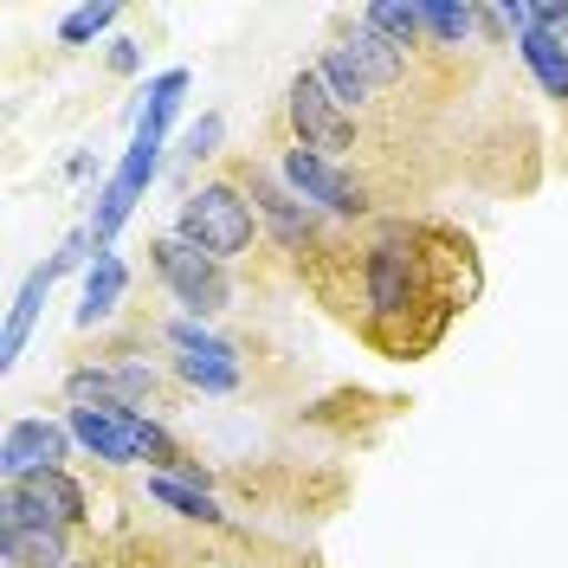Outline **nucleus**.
<instances>
[{"label":"nucleus","instance_id":"3","mask_svg":"<svg viewBox=\"0 0 568 568\" xmlns=\"http://www.w3.org/2000/svg\"><path fill=\"white\" fill-rule=\"evenodd\" d=\"M181 240L187 246H201L207 258H246L252 240H258V213L240 201V187L233 181H207L201 194H187L181 201Z\"/></svg>","mask_w":568,"mask_h":568},{"label":"nucleus","instance_id":"13","mask_svg":"<svg viewBox=\"0 0 568 568\" xmlns=\"http://www.w3.org/2000/svg\"><path fill=\"white\" fill-rule=\"evenodd\" d=\"M149 497H155V504H169V510H181V517H194V524H226V510H220L201 485L169 478V471H155V478H149Z\"/></svg>","mask_w":568,"mask_h":568},{"label":"nucleus","instance_id":"8","mask_svg":"<svg viewBox=\"0 0 568 568\" xmlns=\"http://www.w3.org/2000/svg\"><path fill=\"white\" fill-rule=\"evenodd\" d=\"M169 343H175V368H181V382H194L201 394H233L240 388V355L226 349V343H213L207 329L194 317H181L169 323Z\"/></svg>","mask_w":568,"mask_h":568},{"label":"nucleus","instance_id":"15","mask_svg":"<svg viewBox=\"0 0 568 568\" xmlns=\"http://www.w3.org/2000/svg\"><path fill=\"white\" fill-rule=\"evenodd\" d=\"M110 27H116V7H78V13H65L59 39H65V45H91V39H104Z\"/></svg>","mask_w":568,"mask_h":568},{"label":"nucleus","instance_id":"9","mask_svg":"<svg viewBox=\"0 0 568 568\" xmlns=\"http://www.w3.org/2000/svg\"><path fill=\"white\" fill-rule=\"evenodd\" d=\"M65 453H71V426L13 420L7 439H0V471H7V485H27V478H39V471H59Z\"/></svg>","mask_w":568,"mask_h":568},{"label":"nucleus","instance_id":"14","mask_svg":"<svg viewBox=\"0 0 568 568\" xmlns=\"http://www.w3.org/2000/svg\"><path fill=\"white\" fill-rule=\"evenodd\" d=\"M116 297H123V258L98 252V265H91V278H84V311H78V323L91 329L98 317H110V311H116Z\"/></svg>","mask_w":568,"mask_h":568},{"label":"nucleus","instance_id":"7","mask_svg":"<svg viewBox=\"0 0 568 568\" xmlns=\"http://www.w3.org/2000/svg\"><path fill=\"white\" fill-rule=\"evenodd\" d=\"M233 175L252 187V201H258V213L272 220V233H278V246L304 265L311 258V246H317L323 233H317V220H311V207L291 194V181H278V175H265V169H252V162H233Z\"/></svg>","mask_w":568,"mask_h":568},{"label":"nucleus","instance_id":"16","mask_svg":"<svg viewBox=\"0 0 568 568\" xmlns=\"http://www.w3.org/2000/svg\"><path fill=\"white\" fill-rule=\"evenodd\" d=\"M213 142H220V116H207V123H201V130L187 136V155L201 162V155H213Z\"/></svg>","mask_w":568,"mask_h":568},{"label":"nucleus","instance_id":"1","mask_svg":"<svg viewBox=\"0 0 568 568\" xmlns=\"http://www.w3.org/2000/svg\"><path fill=\"white\" fill-rule=\"evenodd\" d=\"M311 284L382 355H426L478 297V258L439 220H382L355 246L323 233L311 246Z\"/></svg>","mask_w":568,"mask_h":568},{"label":"nucleus","instance_id":"10","mask_svg":"<svg viewBox=\"0 0 568 568\" xmlns=\"http://www.w3.org/2000/svg\"><path fill=\"white\" fill-rule=\"evenodd\" d=\"M84 252H91V233H71L65 246H59V252H52V258H45V265L33 272V278L20 284V297H13V317H7V355H0L7 368L20 362V349H27V329H33L39 304H45V291H52V284L65 278V272L78 265V258H84Z\"/></svg>","mask_w":568,"mask_h":568},{"label":"nucleus","instance_id":"12","mask_svg":"<svg viewBox=\"0 0 568 568\" xmlns=\"http://www.w3.org/2000/svg\"><path fill=\"white\" fill-rule=\"evenodd\" d=\"M420 20H426V45H439V52L471 45V33L485 27L478 7H453V0H420Z\"/></svg>","mask_w":568,"mask_h":568},{"label":"nucleus","instance_id":"2","mask_svg":"<svg viewBox=\"0 0 568 568\" xmlns=\"http://www.w3.org/2000/svg\"><path fill=\"white\" fill-rule=\"evenodd\" d=\"M181 91H187V71H162V78L149 84V110H142V123H136V142H130L123 169L110 175V187L98 194V213H91V226H84L98 252H110V240L123 233V220L136 213L142 187H149V181H155V169H162V136H169V116H175Z\"/></svg>","mask_w":568,"mask_h":568},{"label":"nucleus","instance_id":"5","mask_svg":"<svg viewBox=\"0 0 568 568\" xmlns=\"http://www.w3.org/2000/svg\"><path fill=\"white\" fill-rule=\"evenodd\" d=\"M284 181H291L297 201L336 213V220H368V213H375V187L355 175V169L329 162V155H317V149H304V142L284 149Z\"/></svg>","mask_w":568,"mask_h":568},{"label":"nucleus","instance_id":"4","mask_svg":"<svg viewBox=\"0 0 568 568\" xmlns=\"http://www.w3.org/2000/svg\"><path fill=\"white\" fill-rule=\"evenodd\" d=\"M284 110H291V130H297V142H304V149H317V155H329V162H343V155H355V149H362V116H349V110H343V98L323 84V71H297V78H291V98H284Z\"/></svg>","mask_w":568,"mask_h":568},{"label":"nucleus","instance_id":"11","mask_svg":"<svg viewBox=\"0 0 568 568\" xmlns=\"http://www.w3.org/2000/svg\"><path fill=\"white\" fill-rule=\"evenodd\" d=\"M517 52H524V65L536 71V84H542L556 104H568V45H562V33H549V27H524Z\"/></svg>","mask_w":568,"mask_h":568},{"label":"nucleus","instance_id":"6","mask_svg":"<svg viewBox=\"0 0 568 568\" xmlns=\"http://www.w3.org/2000/svg\"><path fill=\"white\" fill-rule=\"evenodd\" d=\"M149 252H155V278L175 291V304L187 311V317H213V311H226L233 284H226V272H220V258H207L201 246H187L181 233L155 240Z\"/></svg>","mask_w":568,"mask_h":568}]
</instances>
